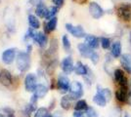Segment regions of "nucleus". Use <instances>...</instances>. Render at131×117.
I'll list each match as a JSON object with an SVG mask.
<instances>
[{"mask_svg":"<svg viewBox=\"0 0 131 117\" xmlns=\"http://www.w3.org/2000/svg\"><path fill=\"white\" fill-rule=\"evenodd\" d=\"M17 67L21 72H26L30 67V57L28 52H20L17 56Z\"/></svg>","mask_w":131,"mask_h":117,"instance_id":"f257e3e1","label":"nucleus"},{"mask_svg":"<svg viewBox=\"0 0 131 117\" xmlns=\"http://www.w3.org/2000/svg\"><path fill=\"white\" fill-rule=\"evenodd\" d=\"M116 15L123 22L131 21V4L122 3L119 4L116 8Z\"/></svg>","mask_w":131,"mask_h":117,"instance_id":"f03ea898","label":"nucleus"},{"mask_svg":"<svg viewBox=\"0 0 131 117\" xmlns=\"http://www.w3.org/2000/svg\"><path fill=\"white\" fill-rule=\"evenodd\" d=\"M70 94L69 96L71 97L72 100H77V99H80L84 92H83V86L80 82L78 81H73L71 84V89H70Z\"/></svg>","mask_w":131,"mask_h":117,"instance_id":"7ed1b4c3","label":"nucleus"},{"mask_svg":"<svg viewBox=\"0 0 131 117\" xmlns=\"http://www.w3.org/2000/svg\"><path fill=\"white\" fill-rule=\"evenodd\" d=\"M66 29H67L72 36H74V37H77V38L86 37L85 30H84L83 28L80 27V25L74 27V25H72L71 23H67V24H66Z\"/></svg>","mask_w":131,"mask_h":117,"instance_id":"20e7f679","label":"nucleus"},{"mask_svg":"<svg viewBox=\"0 0 131 117\" xmlns=\"http://www.w3.org/2000/svg\"><path fill=\"white\" fill-rule=\"evenodd\" d=\"M57 88L60 90L61 93H68L71 89V82L68 76L66 75H60L57 81Z\"/></svg>","mask_w":131,"mask_h":117,"instance_id":"39448f33","label":"nucleus"},{"mask_svg":"<svg viewBox=\"0 0 131 117\" xmlns=\"http://www.w3.org/2000/svg\"><path fill=\"white\" fill-rule=\"evenodd\" d=\"M37 78L33 73L27 74L25 78V88L27 92H34L37 87Z\"/></svg>","mask_w":131,"mask_h":117,"instance_id":"423d86ee","label":"nucleus"},{"mask_svg":"<svg viewBox=\"0 0 131 117\" xmlns=\"http://www.w3.org/2000/svg\"><path fill=\"white\" fill-rule=\"evenodd\" d=\"M89 13H90L91 17L96 19V20H98V19H100V18H102L104 16L105 11L98 3L90 2L89 3Z\"/></svg>","mask_w":131,"mask_h":117,"instance_id":"0eeeda50","label":"nucleus"},{"mask_svg":"<svg viewBox=\"0 0 131 117\" xmlns=\"http://www.w3.org/2000/svg\"><path fill=\"white\" fill-rule=\"evenodd\" d=\"M61 67H62V69L65 74H71L74 70V66H73V61H72L71 57H66L61 63Z\"/></svg>","mask_w":131,"mask_h":117,"instance_id":"6e6552de","label":"nucleus"},{"mask_svg":"<svg viewBox=\"0 0 131 117\" xmlns=\"http://www.w3.org/2000/svg\"><path fill=\"white\" fill-rule=\"evenodd\" d=\"M16 57V49L11 48V49H7L2 53V61L6 64H11L15 60Z\"/></svg>","mask_w":131,"mask_h":117,"instance_id":"1a4fd4ad","label":"nucleus"},{"mask_svg":"<svg viewBox=\"0 0 131 117\" xmlns=\"http://www.w3.org/2000/svg\"><path fill=\"white\" fill-rule=\"evenodd\" d=\"M0 83L3 86H10L12 84V74L7 69H2L0 71Z\"/></svg>","mask_w":131,"mask_h":117,"instance_id":"9d476101","label":"nucleus"},{"mask_svg":"<svg viewBox=\"0 0 131 117\" xmlns=\"http://www.w3.org/2000/svg\"><path fill=\"white\" fill-rule=\"evenodd\" d=\"M77 49L79 51V54L84 58H88L90 59V57L92 56V54L95 51L91 49L89 46L85 44V43H80V44L77 45Z\"/></svg>","mask_w":131,"mask_h":117,"instance_id":"9b49d317","label":"nucleus"},{"mask_svg":"<svg viewBox=\"0 0 131 117\" xmlns=\"http://www.w3.org/2000/svg\"><path fill=\"white\" fill-rule=\"evenodd\" d=\"M120 63L127 72L131 74V55L123 54L120 57Z\"/></svg>","mask_w":131,"mask_h":117,"instance_id":"f8f14e48","label":"nucleus"},{"mask_svg":"<svg viewBox=\"0 0 131 117\" xmlns=\"http://www.w3.org/2000/svg\"><path fill=\"white\" fill-rule=\"evenodd\" d=\"M129 93H130V91H125V90L118 88V90L115 91V98H116L117 101H119L121 103H125V102H127V100H128Z\"/></svg>","mask_w":131,"mask_h":117,"instance_id":"ddd939ff","label":"nucleus"},{"mask_svg":"<svg viewBox=\"0 0 131 117\" xmlns=\"http://www.w3.org/2000/svg\"><path fill=\"white\" fill-rule=\"evenodd\" d=\"M33 40L37 43L39 47L41 48H44L46 45H47V42H48V39H47V36L45 35V33H42V32H37L35 33L34 37H33Z\"/></svg>","mask_w":131,"mask_h":117,"instance_id":"4468645a","label":"nucleus"},{"mask_svg":"<svg viewBox=\"0 0 131 117\" xmlns=\"http://www.w3.org/2000/svg\"><path fill=\"white\" fill-rule=\"evenodd\" d=\"M85 44L89 46L91 49H97L99 47V38L95 35H86L85 37Z\"/></svg>","mask_w":131,"mask_h":117,"instance_id":"2eb2a0df","label":"nucleus"},{"mask_svg":"<svg viewBox=\"0 0 131 117\" xmlns=\"http://www.w3.org/2000/svg\"><path fill=\"white\" fill-rule=\"evenodd\" d=\"M111 55L113 58L121 57V44L119 41H115V43H113L111 48Z\"/></svg>","mask_w":131,"mask_h":117,"instance_id":"dca6fc26","label":"nucleus"},{"mask_svg":"<svg viewBox=\"0 0 131 117\" xmlns=\"http://www.w3.org/2000/svg\"><path fill=\"white\" fill-rule=\"evenodd\" d=\"M74 72L77 73V75H82L85 76L88 72V67L87 66L83 64L81 61H77V64L74 66Z\"/></svg>","mask_w":131,"mask_h":117,"instance_id":"f3484780","label":"nucleus"},{"mask_svg":"<svg viewBox=\"0 0 131 117\" xmlns=\"http://www.w3.org/2000/svg\"><path fill=\"white\" fill-rule=\"evenodd\" d=\"M57 23H58V19L56 17L49 20L47 22V23L45 24V28H44L45 32L46 33H50L52 31H54L55 29H56V28H57Z\"/></svg>","mask_w":131,"mask_h":117,"instance_id":"a211bd4d","label":"nucleus"},{"mask_svg":"<svg viewBox=\"0 0 131 117\" xmlns=\"http://www.w3.org/2000/svg\"><path fill=\"white\" fill-rule=\"evenodd\" d=\"M47 93H48V87L44 84H38L35 91H34V94L38 97V99L39 98H44Z\"/></svg>","mask_w":131,"mask_h":117,"instance_id":"6ab92c4d","label":"nucleus"},{"mask_svg":"<svg viewBox=\"0 0 131 117\" xmlns=\"http://www.w3.org/2000/svg\"><path fill=\"white\" fill-rule=\"evenodd\" d=\"M93 101H94L98 106H101V107L106 106L107 102H108L104 97L101 95V94H99V93H96V95L93 97Z\"/></svg>","mask_w":131,"mask_h":117,"instance_id":"aec40b11","label":"nucleus"},{"mask_svg":"<svg viewBox=\"0 0 131 117\" xmlns=\"http://www.w3.org/2000/svg\"><path fill=\"white\" fill-rule=\"evenodd\" d=\"M97 93L101 94L107 100V101H110L112 99V92L108 88H102L101 86H97Z\"/></svg>","mask_w":131,"mask_h":117,"instance_id":"412c9836","label":"nucleus"},{"mask_svg":"<svg viewBox=\"0 0 131 117\" xmlns=\"http://www.w3.org/2000/svg\"><path fill=\"white\" fill-rule=\"evenodd\" d=\"M72 100H72L69 95L63 97L62 100H61V106H62V108H64L66 110H69L71 107V102H72Z\"/></svg>","mask_w":131,"mask_h":117,"instance_id":"4be33fe9","label":"nucleus"},{"mask_svg":"<svg viewBox=\"0 0 131 117\" xmlns=\"http://www.w3.org/2000/svg\"><path fill=\"white\" fill-rule=\"evenodd\" d=\"M47 13H48V9H47V7L44 5L43 3L38 6H36L35 14H36L39 18H46Z\"/></svg>","mask_w":131,"mask_h":117,"instance_id":"5701e85b","label":"nucleus"},{"mask_svg":"<svg viewBox=\"0 0 131 117\" xmlns=\"http://www.w3.org/2000/svg\"><path fill=\"white\" fill-rule=\"evenodd\" d=\"M28 23H29L30 28H33V29H37V28H40V22H39L38 19L34 15H29L28 16Z\"/></svg>","mask_w":131,"mask_h":117,"instance_id":"b1692460","label":"nucleus"},{"mask_svg":"<svg viewBox=\"0 0 131 117\" xmlns=\"http://www.w3.org/2000/svg\"><path fill=\"white\" fill-rule=\"evenodd\" d=\"M88 105L86 100H79L74 106V110H77V111H86Z\"/></svg>","mask_w":131,"mask_h":117,"instance_id":"393cba45","label":"nucleus"},{"mask_svg":"<svg viewBox=\"0 0 131 117\" xmlns=\"http://www.w3.org/2000/svg\"><path fill=\"white\" fill-rule=\"evenodd\" d=\"M114 77H115V82L118 83L120 80H122L123 78L125 77V75H124V73H123V71H122V69L117 68V69H115V72H114Z\"/></svg>","mask_w":131,"mask_h":117,"instance_id":"a878e982","label":"nucleus"},{"mask_svg":"<svg viewBox=\"0 0 131 117\" xmlns=\"http://www.w3.org/2000/svg\"><path fill=\"white\" fill-rule=\"evenodd\" d=\"M62 41H63V47L67 52H70L71 49V41L68 37V35H63V38H62Z\"/></svg>","mask_w":131,"mask_h":117,"instance_id":"bb28decb","label":"nucleus"},{"mask_svg":"<svg viewBox=\"0 0 131 117\" xmlns=\"http://www.w3.org/2000/svg\"><path fill=\"white\" fill-rule=\"evenodd\" d=\"M100 44L102 46V48L105 49V50H107V49H109L110 47H111V39L108 38V37H101L100 39Z\"/></svg>","mask_w":131,"mask_h":117,"instance_id":"cd10ccee","label":"nucleus"},{"mask_svg":"<svg viewBox=\"0 0 131 117\" xmlns=\"http://www.w3.org/2000/svg\"><path fill=\"white\" fill-rule=\"evenodd\" d=\"M48 114V109L46 107H40L34 112V117H45Z\"/></svg>","mask_w":131,"mask_h":117,"instance_id":"c85d7f7f","label":"nucleus"},{"mask_svg":"<svg viewBox=\"0 0 131 117\" xmlns=\"http://www.w3.org/2000/svg\"><path fill=\"white\" fill-rule=\"evenodd\" d=\"M57 13H58V7H56V6L51 7L50 9H48V13H47L46 19H47L48 21L51 20V19H53V18H55V16H56Z\"/></svg>","mask_w":131,"mask_h":117,"instance_id":"c756f323","label":"nucleus"},{"mask_svg":"<svg viewBox=\"0 0 131 117\" xmlns=\"http://www.w3.org/2000/svg\"><path fill=\"white\" fill-rule=\"evenodd\" d=\"M85 114L87 117H98V113L95 110L94 107H91V106H88V108L85 111Z\"/></svg>","mask_w":131,"mask_h":117,"instance_id":"7c9ffc66","label":"nucleus"},{"mask_svg":"<svg viewBox=\"0 0 131 117\" xmlns=\"http://www.w3.org/2000/svg\"><path fill=\"white\" fill-rule=\"evenodd\" d=\"M34 109H35V105H32V103H28L27 106H26V109H25V112H26V115L29 117L30 116V114L34 111Z\"/></svg>","mask_w":131,"mask_h":117,"instance_id":"2f4dec72","label":"nucleus"},{"mask_svg":"<svg viewBox=\"0 0 131 117\" xmlns=\"http://www.w3.org/2000/svg\"><path fill=\"white\" fill-rule=\"evenodd\" d=\"M90 61H92L94 64H97L99 61V55L97 52H94L92 54V56L90 57Z\"/></svg>","mask_w":131,"mask_h":117,"instance_id":"473e14b6","label":"nucleus"},{"mask_svg":"<svg viewBox=\"0 0 131 117\" xmlns=\"http://www.w3.org/2000/svg\"><path fill=\"white\" fill-rule=\"evenodd\" d=\"M4 111L6 113V117H15L14 110L11 108H4Z\"/></svg>","mask_w":131,"mask_h":117,"instance_id":"72a5a7b5","label":"nucleus"},{"mask_svg":"<svg viewBox=\"0 0 131 117\" xmlns=\"http://www.w3.org/2000/svg\"><path fill=\"white\" fill-rule=\"evenodd\" d=\"M121 116V110L119 108H115L113 109V113H112V117H120Z\"/></svg>","mask_w":131,"mask_h":117,"instance_id":"f704fd0d","label":"nucleus"},{"mask_svg":"<svg viewBox=\"0 0 131 117\" xmlns=\"http://www.w3.org/2000/svg\"><path fill=\"white\" fill-rule=\"evenodd\" d=\"M72 116L73 117H87L84 111H77V110H74Z\"/></svg>","mask_w":131,"mask_h":117,"instance_id":"c9c22d12","label":"nucleus"},{"mask_svg":"<svg viewBox=\"0 0 131 117\" xmlns=\"http://www.w3.org/2000/svg\"><path fill=\"white\" fill-rule=\"evenodd\" d=\"M52 2L56 5V7H62L64 2H65V0H52Z\"/></svg>","mask_w":131,"mask_h":117,"instance_id":"e433bc0d","label":"nucleus"},{"mask_svg":"<svg viewBox=\"0 0 131 117\" xmlns=\"http://www.w3.org/2000/svg\"><path fill=\"white\" fill-rule=\"evenodd\" d=\"M42 1H43V0H29L30 4L35 5V6H38V5H40V4H42Z\"/></svg>","mask_w":131,"mask_h":117,"instance_id":"4c0bfd02","label":"nucleus"},{"mask_svg":"<svg viewBox=\"0 0 131 117\" xmlns=\"http://www.w3.org/2000/svg\"><path fill=\"white\" fill-rule=\"evenodd\" d=\"M52 116L53 117H63V115H62V113H61V112L57 111V112H55Z\"/></svg>","mask_w":131,"mask_h":117,"instance_id":"58836bf2","label":"nucleus"},{"mask_svg":"<svg viewBox=\"0 0 131 117\" xmlns=\"http://www.w3.org/2000/svg\"><path fill=\"white\" fill-rule=\"evenodd\" d=\"M127 102L129 103V106H131V91L129 93V96H128V100H127Z\"/></svg>","mask_w":131,"mask_h":117,"instance_id":"ea45409f","label":"nucleus"},{"mask_svg":"<svg viewBox=\"0 0 131 117\" xmlns=\"http://www.w3.org/2000/svg\"><path fill=\"white\" fill-rule=\"evenodd\" d=\"M129 42H130V45H131V31L130 33H129Z\"/></svg>","mask_w":131,"mask_h":117,"instance_id":"a19ab883","label":"nucleus"},{"mask_svg":"<svg viewBox=\"0 0 131 117\" xmlns=\"http://www.w3.org/2000/svg\"><path fill=\"white\" fill-rule=\"evenodd\" d=\"M45 117H53V116H52V115H50V114H48V115H46Z\"/></svg>","mask_w":131,"mask_h":117,"instance_id":"79ce46f5","label":"nucleus"},{"mask_svg":"<svg viewBox=\"0 0 131 117\" xmlns=\"http://www.w3.org/2000/svg\"><path fill=\"white\" fill-rule=\"evenodd\" d=\"M123 117H129V115H128V114H124V116Z\"/></svg>","mask_w":131,"mask_h":117,"instance_id":"37998d69","label":"nucleus"},{"mask_svg":"<svg viewBox=\"0 0 131 117\" xmlns=\"http://www.w3.org/2000/svg\"><path fill=\"white\" fill-rule=\"evenodd\" d=\"M0 117H3V115H1V114H0Z\"/></svg>","mask_w":131,"mask_h":117,"instance_id":"c03bdc74","label":"nucleus"},{"mask_svg":"<svg viewBox=\"0 0 131 117\" xmlns=\"http://www.w3.org/2000/svg\"><path fill=\"white\" fill-rule=\"evenodd\" d=\"M130 88H131V82H130ZM130 91H131V90H130Z\"/></svg>","mask_w":131,"mask_h":117,"instance_id":"a18cd8bd","label":"nucleus"},{"mask_svg":"<svg viewBox=\"0 0 131 117\" xmlns=\"http://www.w3.org/2000/svg\"><path fill=\"white\" fill-rule=\"evenodd\" d=\"M75 1H78V0H75Z\"/></svg>","mask_w":131,"mask_h":117,"instance_id":"49530a36","label":"nucleus"}]
</instances>
